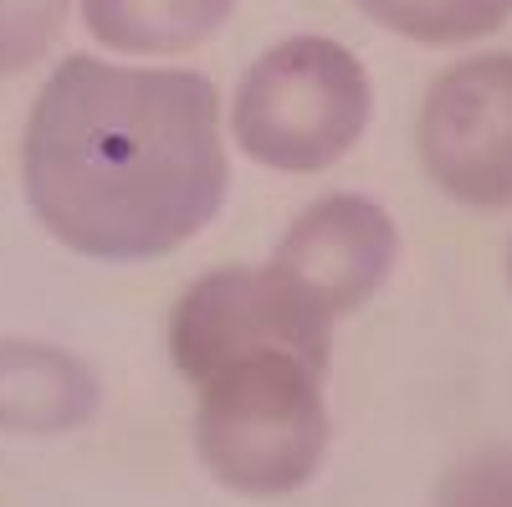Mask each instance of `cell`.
<instances>
[{
    "instance_id": "1",
    "label": "cell",
    "mask_w": 512,
    "mask_h": 507,
    "mask_svg": "<svg viewBox=\"0 0 512 507\" xmlns=\"http://www.w3.org/2000/svg\"><path fill=\"white\" fill-rule=\"evenodd\" d=\"M26 205L88 262H159L221 216L226 108L205 72L77 52L26 113Z\"/></svg>"
},
{
    "instance_id": "5",
    "label": "cell",
    "mask_w": 512,
    "mask_h": 507,
    "mask_svg": "<svg viewBox=\"0 0 512 507\" xmlns=\"http://www.w3.org/2000/svg\"><path fill=\"white\" fill-rule=\"evenodd\" d=\"M415 159L451 205L512 210V52H472L431 77Z\"/></svg>"
},
{
    "instance_id": "3",
    "label": "cell",
    "mask_w": 512,
    "mask_h": 507,
    "mask_svg": "<svg viewBox=\"0 0 512 507\" xmlns=\"http://www.w3.org/2000/svg\"><path fill=\"white\" fill-rule=\"evenodd\" d=\"M374 118L364 62L333 36H287L267 47L231 88L226 134L272 175H323L349 159Z\"/></svg>"
},
{
    "instance_id": "11",
    "label": "cell",
    "mask_w": 512,
    "mask_h": 507,
    "mask_svg": "<svg viewBox=\"0 0 512 507\" xmlns=\"http://www.w3.org/2000/svg\"><path fill=\"white\" fill-rule=\"evenodd\" d=\"M431 507H512V441L461 451L431 487Z\"/></svg>"
},
{
    "instance_id": "2",
    "label": "cell",
    "mask_w": 512,
    "mask_h": 507,
    "mask_svg": "<svg viewBox=\"0 0 512 507\" xmlns=\"http://www.w3.org/2000/svg\"><path fill=\"white\" fill-rule=\"evenodd\" d=\"M190 390V446L216 487L236 497H292L323 472L333 451L323 364L267 349L221 364Z\"/></svg>"
},
{
    "instance_id": "10",
    "label": "cell",
    "mask_w": 512,
    "mask_h": 507,
    "mask_svg": "<svg viewBox=\"0 0 512 507\" xmlns=\"http://www.w3.org/2000/svg\"><path fill=\"white\" fill-rule=\"evenodd\" d=\"M72 0H0V82L41 67L67 31Z\"/></svg>"
},
{
    "instance_id": "6",
    "label": "cell",
    "mask_w": 512,
    "mask_h": 507,
    "mask_svg": "<svg viewBox=\"0 0 512 507\" xmlns=\"http://www.w3.org/2000/svg\"><path fill=\"white\" fill-rule=\"evenodd\" d=\"M297 292L344 323L364 303H374L400 267V226L374 195L333 190L308 200L267 257Z\"/></svg>"
},
{
    "instance_id": "4",
    "label": "cell",
    "mask_w": 512,
    "mask_h": 507,
    "mask_svg": "<svg viewBox=\"0 0 512 507\" xmlns=\"http://www.w3.org/2000/svg\"><path fill=\"white\" fill-rule=\"evenodd\" d=\"M333 318L297 292L272 262L267 267H216L195 277L169 313V359L200 385L231 359L287 349L333 369Z\"/></svg>"
},
{
    "instance_id": "12",
    "label": "cell",
    "mask_w": 512,
    "mask_h": 507,
    "mask_svg": "<svg viewBox=\"0 0 512 507\" xmlns=\"http://www.w3.org/2000/svg\"><path fill=\"white\" fill-rule=\"evenodd\" d=\"M507 287H512V241H507Z\"/></svg>"
},
{
    "instance_id": "8",
    "label": "cell",
    "mask_w": 512,
    "mask_h": 507,
    "mask_svg": "<svg viewBox=\"0 0 512 507\" xmlns=\"http://www.w3.org/2000/svg\"><path fill=\"white\" fill-rule=\"evenodd\" d=\"M82 26L103 52L128 62L185 57L236 16V0H77Z\"/></svg>"
},
{
    "instance_id": "9",
    "label": "cell",
    "mask_w": 512,
    "mask_h": 507,
    "mask_svg": "<svg viewBox=\"0 0 512 507\" xmlns=\"http://www.w3.org/2000/svg\"><path fill=\"white\" fill-rule=\"evenodd\" d=\"M354 6L379 31L415 47H466L512 21V0H354Z\"/></svg>"
},
{
    "instance_id": "7",
    "label": "cell",
    "mask_w": 512,
    "mask_h": 507,
    "mask_svg": "<svg viewBox=\"0 0 512 507\" xmlns=\"http://www.w3.org/2000/svg\"><path fill=\"white\" fill-rule=\"evenodd\" d=\"M103 410L98 369L67 344L0 338V436L57 441L93 426Z\"/></svg>"
}]
</instances>
